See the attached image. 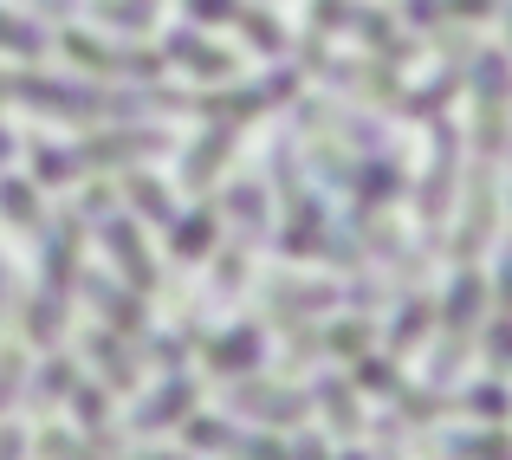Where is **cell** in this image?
Segmentation results:
<instances>
[{
	"mask_svg": "<svg viewBox=\"0 0 512 460\" xmlns=\"http://www.w3.org/2000/svg\"><path fill=\"white\" fill-rule=\"evenodd\" d=\"M299 460H318V448H305V454H299Z\"/></svg>",
	"mask_w": 512,
	"mask_h": 460,
	"instance_id": "cell-18",
	"label": "cell"
},
{
	"mask_svg": "<svg viewBox=\"0 0 512 460\" xmlns=\"http://www.w3.org/2000/svg\"><path fill=\"white\" fill-rule=\"evenodd\" d=\"M493 363H500V370L512 363V324H500V331H493Z\"/></svg>",
	"mask_w": 512,
	"mask_h": 460,
	"instance_id": "cell-12",
	"label": "cell"
},
{
	"mask_svg": "<svg viewBox=\"0 0 512 460\" xmlns=\"http://www.w3.org/2000/svg\"><path fill=\"white\" fill-rule=\"evenodd\" d=\"M208 240H214L208 221H182V227H175V253H182V260H201V253H208Z\"/></svg>",
	"mask_w": 512,
	"mask_h": 460,
	"instance_id": "cell-5",
	"label": "cell"
},
{
	"mask_svg": "<svg viewBox=\"0 0 512 460\" xmlns=\"http://www.w3.org/2000/svg\"><path fill=\"white\" fill-rule=\"evenodd\" d=\"M78 415H85V422H98V415H104V396H98V389H78Z\"/></svg>",
	"mask_w": 512,
	"mask_h": 460,
	"instance_id": "cell-13",
	"label": "cell"
},
{
	"mask_svg": "<svg viewBox=\"0 0 512 460\" xmlns=\"http://www.w3.org/2000/svg\"><path fill=\"white\" fill-rule=\"evenodd\" d=\"M500 292H512V266H506V273H500ZM512 305V299H506Z\"/></svg>",
	"mask_w": 512,
	"mask_h": 460,
	"instance_id": "cell-16",
	"label": "cell"
},
{
	"mask_svg": "<svg viewBox=\"0 0 512 460\" xmlns=\"http://www.w3.org/2000/svg\"><path fill=\"white\" fill-rule=\"evenodd\" d=\"M474 299H480V286L467 279V286H454V305H448V331H461L467 318H474Z\"/></svg>",
	"mask_w": 512,
	"mask_h": 460,
	"instance_id": "cell-9",
	"label": "cell"
},
{
	"mask_svg": "<svg viewBox=\"0 0 512 460\" xmlns=\"http://www.w3.org/2000/svg\"><path fill=\"white\" fill-rule=\"evenodd\" d=\"M0 46L7 52H39V33L26 20H7V13H0Z\"/></svg>",
	"mask_w": 512,
	"mask_h": 460,
	"instance_id": "cell-6",
	"label": "cell"
},
{
	"mask_svg": "<svg viewBox=\"0 0 512 460\" xmlns=\"http://www.w3.org/2000/svg\"><path fill=\"white\" fill-rule=\"evenodd\" d=\"M240 409H253V415H273V422H286V415H299L305 402H292V396H273V389H240Z\"/></svg>",
	"mask_w": 512,
	"mask_h": 460,
	"instance_id": "cell-3",
	"label": "cell"
},
{
	"mask_svg": "<svg viewBox=\"0 0 512 460\" xmlns=\"http://www.w3.org/2000/svg\"><path fill=\"white\" fill-rule=\"evenodd\" d=\"M253 357H260V337L234 331V337H221V350H214V370H240V363H253Z\"/></svg>",
	"mask_w": 512,
	"mask_h": 460,
	"instance_id": "cell-2",
	"label": "cell"
},
{
	"mask_svg": "<svg viewBox=\"0 0 512 460\" xmlns=\"http://www.w3.org/2000/svg\"><path fill=\"white\" fill-rule=\"evenodd\" d=\"M0 208H7L20 227L39 221V201H33V188H26V182H7V188H0Z\"/></svg>",
	"mask_w": 512,
	"mask_h": 460,
	"instance_id": "cell-4",
	"label": "cell"
},
{
	"mask_svg": "<svg viewBox=\"0 0 512 460\" xmlns=\"http://www.w3.org/2000/svg\"><path fill=\"white\" fill-rule=\"evenodd\" d=\"M467 460H512V441H461Z\"/></svg>",
	"mask_w": 512,
	"mask_h": 460,
	"instance_id": "cell-10",
	"label": "cell"
},
{
	"mask_svg": "<svg viewBox=\"0 0 512 460\" xmlns=\"http://www.w3.org/2000/svg\"><path fill=\"white\" fill-rule=\"evenodd\" d=\"M182 402H188V383H169L163 396H156V409L143 415V422H150V428H156V422H169V415H182Z\"/></svg>",
	"mask_w": 512,
	"mask_h": 460,
	"instance_id": "cell-7",
	"label": "cell"
},
{
	"mask_svg": "<svg viewBox=\"0 0 512 460\" xmlns=\"http://www.w3.org/2000/svg\"><path fill=\"white\" fill-rule=\"evenodd\" d=\"M111 247H117V260H124V273L137 279V286H150V260H143V247H137V234H130V227H111Z\"/></svg>",
	"mask_w": 512,
	"mask_h": 460,
	"instance_id": "cell-1",
	"label": "cell"
},
{
	"mask_svg": "<svg viewBox=\"0 0 512 460\" xmlns=\"http://www.w3.org/2000/svg\"><path fill=\"white\" fill-rule=\"evenodd\" d=\"M0 460H20V435H0Z\"/></svg>",
	"mask_w": 512,
	"mask_h": 460,
	"instance_id": "cell-15",
	"label": "cell"
},
{
	"mask_svg": "<svg viewBox=\"0 0 512 460\" xmlns=\"http://www.w3.org/2000/svg\"><path fill=\"white\" fill-rule=\"evenodd\" d=\"M7 143H13V137H7V130H0V156H7Z\"/></svg>",
	"mask_w": 512,
	"mask_h": 460,
	"instance_id": "cell-17",
	"label": "cell"
},
{
	"mask_svg": "<svg viewBox=\"0 0 512 460\" xmlns=\"http://www.w3.org/2000/svg\"><path fill=\"white\" fill-rule=\"evenodd\" d=\"M130 195H137V208L150 214V221H169V201H163V188H156V182H130Z\"/></svg>",
	"mask_w": 512,
	"mask_h": 460,
	"instance_id": "cell-8",
	"label": "cell"
},
{
	"mask_svg": "<svg viewBox=\"0 0 512 460\" xmlns=\"http://www.w3.org/2000/svg\"><path fill=\"white\" fill-rule=\"evenodd\" d=\"M325 402H331V415H338V422H357V409H350L344 383H325Z\"/></svg>",
	"mask_w": 512,
	"mask_h": 460,
	"instance_id": "cell-11",
	"label": "cell"
},
{
	"mask_svg": "<svg viewBox=\"0 0 512 460\" xmlns=\"http://www.w3.org/2000/svg\"><path fill=\"white\" fill-rule=\"evenodd\" d=\"M240 460H279V448H273V441H247V448H240Z\"/></svg>",
	"mask_w": 512,
	"mask_h": 460,
	"instance_id": "cell-14",
	"label": "cell"
}]
</instances>
